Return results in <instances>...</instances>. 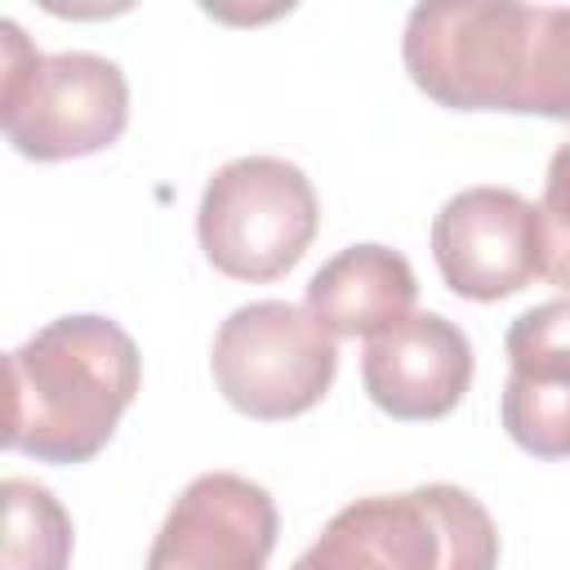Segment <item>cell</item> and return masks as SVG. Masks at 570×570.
I'll return each mask as SVG.
<instances>
[{"instance_id": "1", "label": "cell", "mask_w": 570, "mask_h": 570, "mask_svg": "<svg viewBox=\"0 0 570 570\" xmlns=\"http://www.w3.org/2000/svg\"><path fill=\"white\" fill-rule=\"evenodd\" d=\"M410 80L450 111L570 125V4H414L401 36Z\"/></svg>"}, {"instance_id": "2", "label": "cell", "mask_w": 570, "mask_h": 570, "mask_svg": "<svg viewBox=\"0 0 570 570\" xmlns=\"http://www.w3.org/2000/svg\"><path fill=\"white\" fill-rule=\"evenodd\" d=\"M142 387L138 343L98 312L40 325L9 352L4 445L36 463H89Z\"/></svg>"}, {"instance_id": "3", "label": "cell", "mask_w": 570, "mask_h": 570, "mask_svg": "<svg viewBox=\"0 0 570 570\" xmlns=\"http://www.w3.org/2000/svg\"><path fill=\"white\" fill-rule=\"evenodd\" d=\"M499 530L485 503L450 481L370 494L330 517L289 570H494Z\"/></svg>"}, {"instance_id": "4", "label": "cell", "mask_w": 570, "mask_h": 570, "mask_svg": "<svg viewBox=\"0 0 570 570\" xmlns=\"http://www.w3.org/2000/svg\"><path fill=\"white\" fill-rule=\"evenodd\" d=\"M0 125L27 160L107 151L129 125V80L102 53H40L13 18L0 22Z\"/></svg>"}, {"instance_id": "5", "label": "cell", "mask_w": 570, "mask_h": 570, "mask_svg": "<svg viewBox=\"0 0 570 570\" xmlns=\"http://www.w3.org/2000/svg\"><path fill=\"white\" fill-rule=\"evenodd\" d=\"M321 205L307 174L281 156H240L214 169L200 191L196 236L232 281H276L312 245Z\"/></svg>"}, {"instance_id": "6", "label": "cell", "mask_w": 570, "mask_h": 570, "mask_svg": "<svg viewBox=\"0 0 570 570\" xmlns=\"http://www.w3.org/2000/svg\"><path fill=\"white\" fill-rule=\"evenodd\" d=\"M209 370L232 410L276 423L312 410L330 392L338 374V347L307 307L258 298L218 325Z\"/></svg>"}, {"instance_id": "7", "label": "cell", "mask_w": 570, "mask_h": 570, "mask_svg": "<svg viewBox=\"0 0 570 570\" xmlns=\"http://www.w3.org/2000/svg\"><path fill=\"white\" fill-rule=\"evenodd\" d=\"M432 258L459 298L499 303L543 276V223L512 187H463L432 218Z\"/></svg>"}, {"instance_id": "8", "label": "cell", "mask_w": 570, "mask_h": 570, "mask_svg": "<svg viewBox=\"0 0 570 570\" xmlns=\"http://www.w3.org/2000/svg\"><path fill=\"white\" fill-rule=\"evenodd\" d=\"M276 503L240 472H200L165 512L147 570H263L276 548Z\"/></svg>"}, {"instance_id": "9", "label": "cell", "mask_w": 570, "mask_h": 570, "mask_svg": "<svg viewBox=\"0 0 570 570\" xmlns=\"http://www.w3.org/2000/svg\"><path fill=\"white\" fill-rule=\"evenodd\" d=\"M361 383L401 423L445 419L472 387V343L441 312H410L365 343Z\"/></svg>"}, {"instance_id": "10", "label": "cell", "mask_w": 570, "mask_h": 570, "mask_svg": "<svg viewBox=\"0 0 570 570\" xmlns=\"http://www.w3.org/2000/svg\"><path fill=\"white\" fill-rule=\"evenodd\" d=\"M508 383L499 419L534 459H570V298L521 312L508 334Z\"/></svg>"}, {"instance_id": "11", "label": "cell", "mask_w": 570, "mask_h": 570, "mask_svg": "<svg viewBox=\"0 0 570 570\" xmlns=\"http://www.w3.org/2000/svg\"><path fill=\"white\" fill-rule=\"evenodd\" d=\"M419 298L414 267L387 245H347L307 281V312L334 338H374L410 316Z\"/></svg>"}, {"instance_id": "12", "label": "cell", "mask_w": 570, "mask_h": 570, "mask_svg": "<svg viewBox=\"0 0 570 570\" xmlns=\"http://www.w3.org/2000/svg\"><path fill=\"white\" fill-rule=\"evenodd\" d=\"M0 499H4L0 570H67L76 530H71L67 508L53 499V490L27 476H4Z\"/></svg>"}, {"instance_id": "13", "label": "cell", "mask_w": 570, "mask_h": 570, "mask_svg": "<svg viewBox=\"0 0 570 570\" xmlns=\"http://www.w3.org/2000/svg\"><path fill=\"white\" fill-rule=\"evenodd\" d=\"M539 223H543V276L570 294V142H561L548 160Z\"/></svg>"}]
</instances>
